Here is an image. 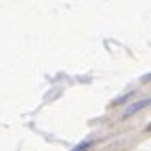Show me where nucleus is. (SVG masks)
I'll return each mask as SVG.
<instances>
[{
    "instance_id": "1",
    "label": "nucleus",
    "mask_w": 151,
    "mask_h": 151,
    "mask_svg": "<svg viewBox=\"0 0 151 151\" xmlns=\"http://www.w3.org/2000/svg\"><path fill=\"white\" fill-rule=\"evenodd\" d=\"M149 105V99H143V101H139V103H132L126 111H124V118H130L132 113H137V111H141V109H145Z\"/></svg>"
}]
</instances>
